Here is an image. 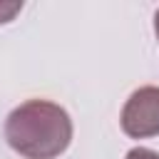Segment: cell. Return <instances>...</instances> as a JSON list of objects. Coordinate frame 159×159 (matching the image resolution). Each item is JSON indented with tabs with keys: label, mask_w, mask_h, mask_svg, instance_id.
I'll return each instance as SVG.
<instances>
[{
	"label": "cell",
	"mask_w": 159,
	"mask_h": 159,
	"mask_svg": "<svg viewBox=\"0 0 159 159\" xmlns=\"http://www.w3.org/2000/svg\"><path fill=\"white\" fill-rule=\"evenodd\" d=\"M7 144L27 159H55L72 139L70 114L47 99H27L7 114Z\"/></svg>",
	"instance_id": "obj_1"
},
{
	"label": "cell",
	"mask_w": 159,
	"mask_h": 159,
	"mask_svg": "<svg viewBox=\"0 0 159 159\" xmlns=\"http://www.w3.org/2000/svg\"><path fill=\"white\" fill-rule=\"evenodd\" d=\"M122 129L134 139L159 134V87H139L122 109Z\"/></svg>",
	"instance_id": "obj_2"
},
{
	"label": "cell",
	"mask_w": 159,
	"mask_h": 159,
	"mask_svg": "<svg viewBox=\"0 0 159 159\" xmlns=\"http://www.w3.org/2000/svg\"><path fill=\"white\" fill-rule=\"evenodd\" d=\"M127 159H159V154L144 147H134L132 152H127Z\"/></svg>",
	"instance_id": "obj_3"
},
{
	"label": "cell",
	"mask_w": 159,
	"mask_h": 159,
	"mask_svg": "<svg viewBox=\"0 0 159 159\" xmlns=\"http://www.w3.org/2000/svg\"><path fill=\"white\" fill-rule=\"evenodd\" d=\"M20 7L22 5H17V2L15 5H0V22H7L15 12H20Z\"/></svg>",
	"instance_id": "obj_4"
},
{
	"label": "cell",
	"mask_w": 159,
	"mask_h": 159,
	"mask_svg": "<svg viewBox=\"0 0 159 159\" xmlns=\"http://www.w3.org/2000/svg\"><path fill=\"white\" fill-rule=\"evenodd\" d=\"M154 32H157V37H159V10H157V15H154Z\"/></svg>",
	"instance_id": "obj_5"
}]
</instances>
